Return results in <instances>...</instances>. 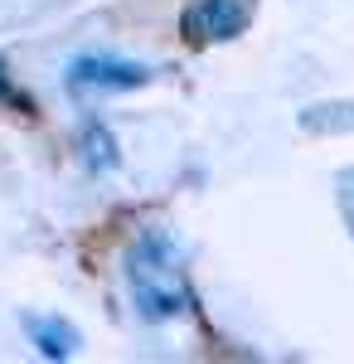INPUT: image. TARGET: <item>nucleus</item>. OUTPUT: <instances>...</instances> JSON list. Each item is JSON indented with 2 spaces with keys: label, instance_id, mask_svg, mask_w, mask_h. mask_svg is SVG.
<instances>
[{
  "label": "nucleus",
  "instance_id": "obj_3",
  "mask_svg": "<svg viewBox=\"0 0 354 364\" xmlns=\"http://www.w3.org/2000/svg\"><path fill=\"white\" fill-rule=\"evenodd\" d=\"M247 25V0H194L185 10V34L190 44H209V39H233Z\"/></svg>",
  "mask_w": 354,
  "mask_h": 364
},
{
  "label": "nucleus",
  "instance_id": "obj_1",
  "mask_svg": "<svg viewBox=\"0 0 354 364\" xmlns=\"http://www.w3.org/2000/svg\"><path fill=\"white\" fill-rule=\"evenodd\" d=\"M127 287H132V301L146 321H175L194 311V291L185 277V262L175 243L165 238L161 228H146L132 252H127Z\"/></svg>",
  "mask_w": 354,
  "mask_h": 364
},
{
  "label": "nucleus",
  "instance_id": "obj_4",
  "mask_svg": "<svg viewBox=\"0 0 354 364\" xmlns=\"http://www.w3.org/2000/svg\"><path fill=\"white\" fill-rule=\"evenodd\" d=\"M25 336L34 340V350H39V355H49V360H68V355H73V345H78L73 326H68V321H58V316H25Z\"/></svg>",
  "mask_w": 354,
  "mask_h": 364
},
{
  "label": "nucleus",
  "instance_id": "obj_6",
  "mask_svg": "<svg viewBox=\"0 0 354 364\" xmlns=\"http://www.w3.org/2000/svg\"><path fill=\"white\" fill-rule=\"evenodd\" d=\"M335 112L340 117H330V107H306V112H301V127H306V132H345V127H354L350 102H340Z\"/></svg>",
  "mask_w": 354,
  "mask_h": 364
},
{
  "label": "nucleus",
  "instance_id": "obj_7",
  "mask_svg": "<svg viewBox=\"0 0 354 364\" xmlns=\"http://www.w3.org/2000/svg\"><path fill=\"white\" fill-rule=\"evenodd\" d=\"M340 209H345V224H350V233H354V170L340 175Z\"/></svg>",
  "mask_w": 354,
  "mask_h": 364
},
{
  "label": "nucleus",
  "instance_id": "obj_2",
  "mask_svg": "<svg viewBox=\"0 0 354 364\" xmlns=\"http://www.w3.org/2000/svg\"><path fill=\"white\" fill-rule=\"evenodd\" d=\"M156 78L146 63H132V58H107V54H82L68 63L63 83L68 92H127V87H146Z\"/></svg>",
  "mask_w": 354,
  "mask_h": 364
},
{
  "label": "nucleus",
  "instance_id": "obj_8",
  "mask_svg": "<svg viewBox=\"0 0 354 364\" xmlns=\"http://www.w3.org/2000/svg\"><path fill=\"white\" fill-rule=\"evenodd\" d=\"M0 97H5V102H15V107H25V112H29V102L20 97V92H15V87H10V78H5V73H0Z\"/></svg>",
  "mask_w": 354,
  "mask_h": 364
},
{
  "label": "nucleus",
  "instance_id": "obj_5",
  "mask_svg": "<svg viewBox=\"0 0 354 364\" xmlns=\"http://www.w3.org/2000/svg\"><path fill=\"white\" fill-rule=\"evenodd\" d=\"M82 161H87L92 175H102V170L117 166V141H112V132L102 122H87V132H82Z\"/></svg>",
  "mask_w": 354,
  "mask_h": 364
}]
</instances>
